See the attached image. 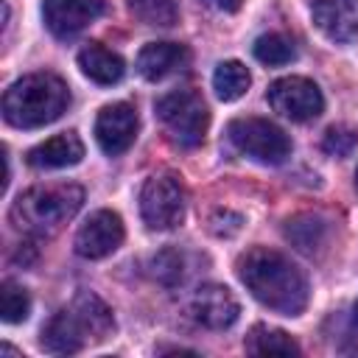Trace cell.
<instances>
[{
    "mask_svg": "<svg viewBox=\"0 0 358 358\" xmlns=\"http://www.w3.org/2000/svg\"><path fill=\"white\" fill-rule=\"evenodd\" d=\"M238 277L246 291L274 313L299 316L308 308V280L305 274L277 249L255 246L238 260Z\"/></svg>",
    "mask_w": 358,
    "mask_h": 358,
    "instance_id": "6da1fadb",
    "label": "cell"
},
{
    "mask_svg": "<svg viewBox=\"0 0 358 358\" xmlns=\"http://www.w3.org/2000/svg\"><path fill=\"white\" fill-rule=\"evenodd\" d=\"M67 106H70V90L53 73L22 76L3 95V117L14 129L48 126L59 120Z\"/></svg>",
    "mask_w": 358,
    "mask_h": 358,
    "instance_id": "7a4b0ae2",
    "label": "cell"
},
{
    "mask_svg": "<svg viewBox=\"0 0 358 358\" xmlns=\"http://www.w3.org/2000/svg\"><path fill=\"white\" fill-rule=\"evenodd\" d=\"M84 204V190L73 182L36 185L17 196L11 221L25 235H50L62 229Z\"/></svg>",
    "mask_w": 358,
    "mask_h": 358,
    "instance_id": "3957f363",
    "label": "cell"
},
{
    "mask_svg": "<svg viewBox=\"0 0 358 358\" xmlns=\"http://www.w3.org/2000/svg\"><path fill=\"white\" fill-rule=\"evenodd\" d=\"M157 115H159L162 126L171 131L173 143H179L182 148L201 145L207 126H210V112L199 92L176 90V92L162 95L157 101Z\"/></svg>",
    "mask_w": 358,
    "mask_h": 358,
    "instance_id": "277c9868",
    "label": "cell"
},
{
    "mask_svg": "<svg viewBox=\"0 0 358 358\" xmlns=\"http://www.w3.org/2000/svg\"><path fill=\"white\" fill-rule=\"evenodd\" d=\"M227 134H229V143L241 154L252 157L255 162L280 165V162H285L291 157L288 134L277 123H271L266 117H238V120L229 123Z\"/></svg>",
    "mask_w": 358,
    "mask_h": 358,
    "instance_id": "5b68a950",
    "label": "cell"
},
{
    "mask_svg": "<svg viewBox=\"0 0 358 358\" xmlns=\"http://www.w3.org/2000/svg\"><path fill=\"white\" fill-rule=\"evenodd\" d=\"M140 215L148 229H173L185 218V190L176 176L154 173L140 190Z\"/></svg>",
    "mask_w": 358,
    "mask_h": 358,
    "instance_id": "8992f818",
    "label": "cell"
},
{
    "mask_svg": "<svg viewBox=\"0 0 358 358\" xmlns=\"http://www.w3.org/2000/svg\"><path fill=\"white\" fill-rule=\"evenodd\" d=\"M266 98H268V106L277 115H282V117H288L294 123L313 120L324 109L322 90L305 76H285V78L271 81Z\"/></svg>",
    "mask_w": 358,
    "mask_h": 358,
    "instance_id": "52a82bcc",
    "label": "cell"
},
{
    "mask_svg": "<svg viewBox=\"0 0 358 358\" xmlns=\"http://www.w3.org/2000/svg\"><path fill=\"white\" fill-rule=\"evenodd\" d=\"M137 109L126 101L106 103L95 117V140L106 157H120L131 148L137 137Z\"/></svg>",
    "mask_w": 358,
    "mask_h": 358,
    "instance_id": "ba28073f",
    "label": "cell"
},
{
    "mask_svg": "<svg viewBox=\"0 0 358 358\" xmlns=\"http://www.w3.org/2000/svg\"><path fill=\"white\" fill-rule=\"evenodd\" d=\"M123 235H126L123 218L115 210H98L78 227L76 252L87 260H101L123 243Z\"/></svg>",
    "mask_w": 358,
    "mask_h": 358,
    "instance_id": "9c48e42d",
    "label": "cell"
},
{
    "mask_svg": "<svg viewBox=\"0 0 358 358\" xmlns=\"http://www.w3.org/2000/svg\"><path fill=\"white\" fill-rule=\"evenodd\" d=\"M190 316L207 327V330H227L238 322V313H241V305L235 299V294L227 288V285H201L193 296H190V305H187Z\"/></svg>",
    "mask_w": 358,
    "mask_h": 358,
    "instance_id": "30bf717a",
    "label": "cell"
},
{
    "mask_svg": "<svg viewBox=\"0 0 358 358\" xmlns=\"http://www.w3.org/2000/svg\"><path fill=\"white\" fill-rule=\"evenodd\" d=\"M101 11H103L101 0H45L42 3L45 28L59 39H70L78 31H84L92 20H98Z\"/></svg>",
    "mask_w": 358,
    "mask_h": 358,
    "instance_id": "8fae6325",
    "label": "cell"
},
{
    "mask_svg": "<svg viewBox=\"0 0 358 358\" xmlns=\"http://www.w3.org/2000/svg\"><path fill=\"white\" fill-rule=\"evenodd\" d=\"M310 17L330 42H352L358 36V0H313Z\"/></svg>",
    "mask_w": 358,
    "mask_h": 358,
    "instance_id": "7c38bea8",
    "label": "cell"
},
{
    "mask_svg": "<svg viewBox=\"0 0 358 358\" xmlns=\"http://www.w3.org/2000/svg\"><path fill=\"white\" fill-rule=\"evenodd\" d=\"M90 341V333L81 322V316L76 313V308L70 305L67 310H59L50 316V322L42 327V338L39 347L50 355H73L78 352L84 344Z\"/></svg>",
    "mask_w": 358,
    "mask_h": 358,
    "instance_id": "4fadbf2b",
    "label": "cell"
},
{
    "mask_svg": "<svg viewBox=\"0 0 358 358\" xmlns=\"http://www.w3.org/2000/svg\"><path fill=\"white\" fill-rule=\"evenodd\" d=\"M190 62V50L179 42H148L140 53H137V73L145 81H162L168 76H173L176 70L187 67Z\"/></svg>",
    "mask_w": 358,
    "mask_h": 358,
    "instance_id": "5bb4252c",
    "label": "cell"
},
{
    "mask_svg": "<svg viewBox=\"0 0 358 358\" xmlns=\"http://www.w3.org/2000/svg\"><path fill=\"white\" fill-rule=\"evenodd\" d=\"M84 159V143L76 131H62L56 137H48L45 143L34 145L28 151V165L36 171H59L78 165Z\"/></svg>",
    "mask_w": 358,
    "mask_h": 358,
    "instance_id": "9a60e30c",
    "label": "cell"
},
{
    "mask_svg": "<svg viewBox=\"0 0 358 358\" xmlns=\"http://www.w3.org/2000/svg\"><path fill=\"white\" fill-rule=\"evenodd\" d=\"M78 67H81V73H84L90 81H95V84H101V87L117 84V81L123 78V73H126L123 59H120L115 50H109V48H103V45H98V42L87 45L84 50H78Z\"/></svg>",
    "mask_w": 358,
    "mask_h": 358,
    "instance_id": "2e32d148",
    "label": "cell"
},
{
    "mask_svg": "<svg viewBox=\"0 0 358 358\" xmlns=\"http://www.w3.org/2000/svg\"><path fill=\"white\" fill-rule=\"evenodd\" d=\"M73 308L76 313L81 316L87 333H90V341H101L112 333L115 327V319H112V310L106 308V302L101 296H95L92 291H81L76 299H73Z\"/></svg>",
    "mask_w": 358,
    "mask_h": 358,
    "instance_id": "e0dca14e",
    "label": "cell"
},
{
    "mask_svg": "<svg viewBox=\"0 0 358 358\" xmlns=\"http://www.w3.org/2000/svg\"><path fill=\"white\" fill-rule=\"evenodd\" d=\"M246 352H252V355H299V344L285 330L255 324L252 333L246 336Z\"/></svg>",
    "mask_w": 358,
    "mask_h": 358,
    "instance_id": "ac0fdd59",
    "label": "cell"
},
{
    "mask_svg": "<svg viewBox=\"0 0 358 358\" xmlns=\"http://www.w3.org/2000/svg\"><path fill=\"white\" fill-rule=\"evenodd\" d=\"M249 84H252L249 70H246L241 62H235V59L221 62V64L215 67V73H213V90H215V95H218L221 101H227V103L243 98L246 90H249Z\"/></svg>",
    "mask_w": 358,
    "mask_h": 358,
    "instance_id": "d6986e66",
    "label": "cell"
},
{
    "mask_svg": "<svg viewBox=\"0 0 358 358\" xmlns=\"http://www.w3.org/2000/svg\"><path fill=\"white\" fill-rule=\"evenodd\" d=\"M129 11L143 25H154V28H171L179 20L176 0H129Z\"/></svg>",
    "mask_w": 358,
    "mask_h": 358,
    "instance_id": "ffe728a7",
    "label": "cell"
},
{
    "mask_svg": "<svg viewBox=\"0 0 358 358\" xmlns=\"http://www.w3.org/2000/svg\"><path fill=\"white\" fill-rule=\"evenodd\" d=\"M252 53H255L257 62H263V64H268V67L288 64V62H294V56H296L294 42H291L288 36H282V34H263V36H257L255 45H252Z\"/></svg>",
    "mask_w": 358,
    "mask_h": 358,
    "instance_id": "44dd1931",
    "label": "cell"
},
{
    "mask_svg": "<svg viewBox=\"0 0 358 358\" xmlns=\"http://www.w3.org/2000/svg\"><path fill=\"white\" fill-rule=\"evenodd\" d=\"M288 241L302 249V252H313L322 241H324V221L316 215H296L294 221H288L285 227Z\"/></svg>",
    "mask_w": 358,
    "mask_h": 358,
    "instance_id": "7402d4cb",
    "label": "cell"
},
{
    "mask_svg": "<svg viewBox=\"0 0 358 358\" xmlns=\"http://www.w3.org/2000/svg\"><path fill=\"white\" fill-rule=\"evenodd\" d=\"M28 313H31V296H28V291L22 285L6 280L0 285V316H3V322H8V324L25 322Z\"/></svg>",
    "mask_w": 358,
    "mask_h": 358,
    "instance_id": "603a6c76",
    "label": "cell"
},
{
    "mask_svg": "<svg viewBox=\"0 0 358 358\" xmlns=\"http://www.w3.org/2000/svg\"><path fill=\"white\" fill-rule=\"evenodd\" d=\"M355 145H358V131L347 123L330 126L322 137V151L330 154V157H350Z\"/></svg>",
    "mask_w": 358,
    "mask_h": 358,
    "instance_id": "cb8c5ba5",
    "label": "cell"
},
{
    "mask_svg": "<svg viewBox=\"0 0 358 358\" xmlns=\"http://www.w3.org/2000/svg\"><path fill=\"white\" fill-rule=\"evenodd\" d=\"M151 266H154V277H157L159 282H165V285L182 280V257H179L176 252H171V249L159 252Z\"/></svg>",
    "mask_w": 358,
    "mask_h": 358,
    "instance_id": "d4e9b609",
    "label": "cell"
},
{
    "mask_svg": "<svg viewBox=\"0 0 358 358\" xmlns=\"http://www.w3.org/2000/svg\"><path fill=\"white\" fill-rule=\"evenodd\" d=\"M241 224H243V218L238 213H229V210H218L210 218V229L215 235H235L241 229Z\"/></svg>",
    "mask_w": 358,
    "mask_h": 358,
    "instance_id": "484cf974",
    "label": "cell"
},
{
    "mask_svg": "<svg viewBox=\"0 0 358 358\" xmlns=\"http://www.w3.org/2000/svg\"><path fill=\"white\" fill-rule=\"evenodd\" d=\"M204 3L218 8V11H227V14H232V11H238L243 6V0H204Z\"/></svg>",
    "mask_w": 358,
    "mask_h": 358,
    "instance_id": "4316f807",
    "label": "cell"
},
{
    "mask_svg": "<svg viewBox=\"0 0 358 358\" xmlns=\"http://www.w3.org/2000/svg\"><path fill=\"white\" fill-rule=\"evenodd\" d=\"M352 322H355V327H358V302H355V308H352Z\"/></svg>",
    "mask_w": 358,
    "mask_h": 358,
    "instance_id": "83f0119b",
    "label": "cell"
},
{
    "mask_svg": "<svg viewBox=\"0 0 358 358\" xmlns=\"http://www.w3.org/2000/svg\"><path fill=\"white\" fill-rule=\"evenodd\" d=\"M355 190H358V171H355Z\"/></svg>",
    "mask_w": 358,
    "mask_h": 358,
    "instance_id": "f1b7e54d",
    "label": "cell"
}]
</instances>
